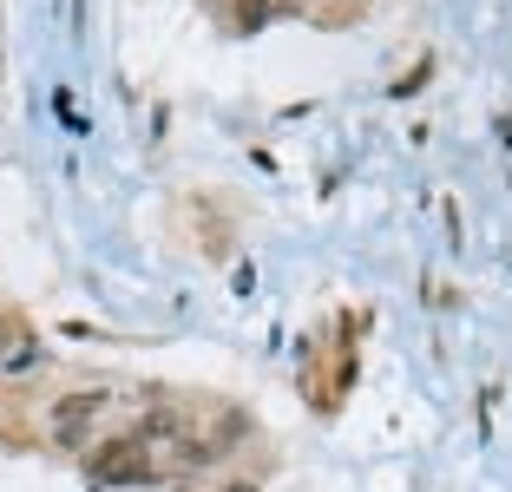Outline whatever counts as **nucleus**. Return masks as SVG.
<instances>
[{
    "mask_svg": "<svg viewBox=\"0 0 512 492\" xmlns=\"http://www.w3.org/2000/svg\"><path fill=\"white\" fill-rule=\"evenodd\" d=\"M263 7L270 0H237V27H263Z\"/></svg>",
    "mask_w": 512,
    "mask_h": 492,
    "instance_id": "5",
    "label": "nucleus"
},
{
    "mask_svg": "<svg viewBox=\"0 0 512 492\" xmlns=\"http://www.w3.org/2000/svg\"><path fill=\"white\" fill-rule=\"evenodd\" d=\"M112 407V394L106 388H79V394H60L53 401V447H86V433H92V420Z\"/></svg>",
    "mask_w": 512,
    "mask_h": 492,
    "instance_id": "1",
    "label": "nucleus"
},
{
    "mask_svg": "<svg viewBox=\"0 0 512 492\" xmlns=\"http://www.w3.org/2000/svg\"><path fill=\"white\" fill-rule=\"evenodd\" d=\"M178 492H191V486H178Z\"/></svg>",
    "mask_w": 512,
    "mask_h": 492,
    "instance_id": "7",
    "label": "nucleus"
},
{
    "mask_svg": "<svg viewBox=\"0 0 512 492\" xmlns=\"http://www.w3.org/2000/svg\"><path fill=\"white\" fill-rule=\"evenodd\" d=\"M132 440H138L145 453L158 447V440H184V414H178V407H151V414L132 427Z\"/></svg>",
    "mask_w": 512,
    "mask_h": 492,
    "instance_id": "3",
    "label": "nucleus"
},
{
    "mask_svg": "<svg viewBox=\"0 0 512 492\" xmlns=\"http://www.w3.org/2000/svg\"><path fill=\"white\" fill-rule=\"evenodd\" d=\"M217 492H263V486H256V479H224Z\"/></svg>",
    "mask_w": 512,
    "mask_h": 492,
    "instance_id": "6",
    "label": "nucleus"
},
{
    "mask_svg": "<svg viewBox=\"0 0 512 492\" xmlns=\"http://www.w3.org/2000/svg\"><path fill=\"white\" fill-rule=\"evenodd\" d=\"M14 342H27V335H20V322L7 309H0V355H14Z\"/></svg>",
    "mask_w": 512,
    "mask_h": 492,
    "instance_id": "4",
    "label": "nucleus"
},
{
    "mask_svg": "<svg viewBox=\"0 0 512 492\" xmlns=\"http://www.w3.org/2000/svg\"><path fill=\"white\" fill-rule=\"evenodd\" d=\"M92 479H112V486H132V479H151V453L138 447L132 433H125V440H106V447L92 453Z\"/></svg>",
    "mask_w": 512,
    "mask_h": 492,
    "instance_id": "2",
    "label": "nucleus"
}]
</instances>
